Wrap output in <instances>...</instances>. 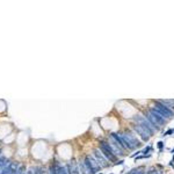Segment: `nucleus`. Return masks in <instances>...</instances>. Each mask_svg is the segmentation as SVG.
<instances>
[{
    "label": "nucleus",
    "mask_w": 174,
    "mask_h": 174,
    "mask_svg": "<svg viewBox=\"0 0 174 174\" xmlns=\"http://www.w3.org/2000/svg\"><path fill=\"white\" fill-rule=\"evenodd\" d=\"M144 116L149 120L150 122H151V124H152L153 127L156 128L157 130H159L160 127L165 125V124L168 122V120L166 119L165 116L158 111L157 108H154V107L148 108L146 111L144 113Z\"/></svg>",
    "instance_id": "f257e3e1"
},
{
    "label": "nucleus",
    "mask_w": 174,
    "mask_h": 174,
    "mask_svg": "<svg viewBox=\"0 0 174 174\" xmlns=\"http://www.w3.org/2000/svg\"><path fill=\"white\" fill-rule=\"evenodd\" d=\"M99 145H100V151H101L102 154L107 158V160H109V162L116 164V162H117V156L113 152V150H111L109 143L106 142V140H100V142H99Z\"/></svg>",
    "instance_id": "f03ea898"
},
{
    "label": "nucleus",
    "mask_w": 174,
    "mask_h": 174,
    "mask_svg": "<svg viewBox=\"0 0 174 174\" xmlns=\"http://www.w3.org/2000/svg\"><path fill=\"white\" fill-rule=\"evenodd\" d=\"M134 121H135V123L136 124H138V125H140L143 129H145L150 136H152L154 132L158 131L157 129L153 127L152 124H151V122H150L149 120L146 119L145 116H142V115H136V116H134Z\"/></svg>",
    "instance_id": "7ed1b4c3"
},
{
    "label": "nucleus",
    "mask_w": 174,
    "mask_h": 174,
    "mask_svg": "<svg viewBox=\"0 0 174 174\" xmlns=\"http://www.w3.org/2000/svg\"><path fill=\"white\" fill-rule=\"evenodd\" d=\"M84 165L86 167L87 174H96L98 171L100 170V166L98 165L96 160L93 157H91V156H86L85 157V159H84Z\"/></svg>",
    "instance_id": "20e7f679"
},
{
    "label": "nucleus",
    "mask_w": 174,
    "mask_h": 174,
    "mask_svg": "<svg viewBox=\"0 0 174 174\" xmlns=\"http://www.w3.org/2000/svg\"><path fill=\"white\" fill-rule=\"evenodd\" d=\"M154 108H157L158 111H160L167 120H170L173 117L174 111H172V109H170L167 106H165L160 100H156V101H154Z\"/></svg>",
    "instance_id": "39448f33"
},
{
    "label": "nucleus",
    "mask_w": 174,
    "mask_h": 174,
    "mask_svg": "<svg viewBox=\"0 0 174 174\" xmlns=\"http://www.w3.org/2000/svg\"><path fill=\"white\" fill-rule=\"evenodd\" d=\"M94 157H95V160L98 162V165L100 166V168H105L108 166V160H107V158L103 156L101 153L100 150H94Z\"/></svg>",
    "instance_id": "423d86ee"
},
{
    "label": "nucleus",
    "mask_w": 174,
    "mask_h": 174,
    "mask_svg": "<svg viewBox=\"0 0 174 174\" xmlns=\"http://www.w3.org/2000/svg\"><path fill=\"white\" fill-rule=\"evenodd\" d=\"M131 128L135 130V131L139 135L140 137H142V139H143V142H148V140L150 139V135L148 134V131L145 130V129H143V128L140 127V125H138V124H136V123H134L131 125Z\"/></svg>",
    "instance_id": "0eeeda50"
},
{
    "label": "nucleus",
    "mask_w": 174,
    "mask_h": 174,
    "mask_svg": "<svg viewBox=\"0 0 174 174\" xmlns=\"http://www.w3.org/2000/svg\"><path fill=\"white\" fill-rule=\"evenodd\" d=\"M66 168H68V174H80V173H79L78 165H77V162H76V160H74V159H72V160H71V162H70L68 165H66Z\"/></svg>",
    "instance_id": "6e6552de"
},
{
    "label": "nucleus",
    "mask_w": 174,
    "mask_h": 174,
    "mask_svg": "<svg viewBox=\"0 0 174 174\" xmlns=\"http://www.w3.org/2000/svg\"><path fill=\"white\" fill-rule=\"evenodd\" d=\"M19 164L17 162H9V165L5 168V172H4V174H13L15 171H17L19 170Z\"/></svg>",
    "instance_id": "1a4fd4ad"
},
{
    "label": "nucleus",
    "mask_w": 174,
    "mask_h": 174,
    "mask_svg": "<svg viewBox=\"0 0 174 174\" xmlns=\"http://www.w3.org/2000/svg\"><path fill=\"white\" fill-rule=\"evenodd\" d=\"M9 165V162L5 157H0V174H4L5 168Z\"/></svg>",
    "instance_id": "9d476101"
},
{
    "label": "nucleus",
    "mask_w": 174,
    "mask_h": 174,
    "mask_svg": "<svg viewBox=\"0 0 174 174\" xmlns=\"http://www.w3.org/2000/svg\"><path fill=\"white\" fill-rule=\"evenodd\" d=\"M57 174H68L66 166H63L58 164V166H57Z\"/></svg>",
    "instance_id": "9b49d317"
},
{
    "label": "nucleus",
    "mask_w": 174,
    "mask_h": 174,
    "mask_svg": "<svg viewBox=\"0 0 174 174\" xmlns=\"http://www.w3.org/2000/svg\"><path fill=\"white\" fill-rule=\"evenodd\" d=\"M57 166H58V164H57V162H54V164L49 167L48 174H57Z\"/></svg>",
    "instance_id": "f8f14e48"
},
{
    "label": "nucleus",
    "mask_w": 174,
    "mask_h": 174,
    "mask_svg": "<svg viewBox=\"0 0 174 174\" xmlns=\"http://www.w3.org/2000/svg\"><path fill=\"white\" fill-rule=\"evenodd\" d=\"M79 173L87 174V171H86V167H85V165H84V162H79Z\"/></svg>",
    "instance_id": "ddd939ff"
},
{
    "label": "nucleus",
    "mask_w": 174,
    "mask_h": 174,
    "mask_svg": "<svg viewBox=\"0 0 174 174\" xmlns=\"http://www.w3.org/2000/svg\"><path fill=\"white\" fill-rule=\"evenodd\" d=\"M34 171H35L34 172L35 174H43V170L41 168V167H36Z\"/></svg>",
    "instance_id": "4468645a"
},
{
    "label": "nucleus",
    "mask_w": 174,
    "mask_h": 174,
    "mask_svg": "<svg viewBox=\"0 0 174 174\" xmlns=\"http://www.w3.org/2000/svg\"><path fill=\"white\" fill-rule=\"evenodd\" d=\"M19 173H20V174H26L25 166H20V168H19Z\"/></svg>",
    "instance_id": "2eb2a0df"
},
{
    "label": "nucleus",
    "mask_w": 174,
    "mask_h": 174,
    "mask_svg": "<svg viewBox=\"0 0 174 174\" xmlns=\"http://www.w3.org/2000/svg\"><path fill=\"white\" fill-rule=\"evenodd\" d=\"M150 149H151V148H150V146H148V148H146V149H145V150H143V151H142V152H140V153H146V152H148V151H149Z\"/></svg>",
    "instance_id": "dca6fc26"
},
{
    "label": "nucleus",
    "mask_w": 174,
    "mask_h": 174,
    "mask_svg": "<svg viewBox=\"0 0 174 174\" xmlns=\"http://www.w3.org/2000/svg\"><path fill=\"white\" fill-rule=\"evenodd\" d=\"M172 132H173V130H168L167 132H165V135H164V136H168V135H171Z\"/></svg>",
    "instance_id": "f3484780"
},
{
    "label": "nucleus",
    "mask_w": 174,
    "mask_h": 174,
    "mask_svg": "<svg viewBox=\"0 0 174 174\" xmlns=\"http://www.w3.org/2000/svg\"><path fill=\"white\" fill-rule=\"evenodd\" d=\"M27 174H35L34 173V168H31V170L28 171V173H27Z\"/></svg>",
    "instance_id": "a211bd4d"
},
{
    "label": "nucleus",
    "mask_w": 174,
    "mask_h": 174,
    "mask_svg": "<svg viewBox=\"0 0 174 174\" xmlns=\"http://www.w3.org/2000/svg\"><path fill=\"white\" fill-rule=\"evenodd\" d=\"M158 148H159V149H162V142H159V143H158Z\"/></svg>",
    "instance_id": "6ab92c4d"
},
{
    "label": "nucleus",
    "mask_w": 174,
    "mask_h": 174,
    "mask_svg": "<svg viewBox=\"0 0 174 174\" xmlns=\"http://www.w3.org/2000/svg\"><path fill=\"white\" fill-rule=\"evenodd\" d=\"M137 174H145V172H144V171H143V168H142V170H140L139 172H138V173H137Z\"/></svg>",
    "instance_id": "aec40b11"
},
{
    "label": "nucleus",
    "mask_w": 174,
    "mask_h": 174,
    "mask_svg": "<svg viewBox=\"0 0 174 174\" xmlns=\"http://www.w3.org/2000/svg\"><path fill=\"white\" fill-rule=\"evenodd\" d=\"M0 153H1V151H0Z\"/></svg>",
    "instance_id": "412c9836"
},
{
    "label": "nucleus",
    "mask_w": 174,
    "mask_h": 174,
    "mask_svg": "<svg viewBox=\"0 0 174 174\" xmlns=\"http://www.w3.org/2000/svg\"><path fill=\"white\" fill-rule=\"evenodd\" d=\"M100 174H102V173H100Z\"/></svg>",
    "instance_id": "4be33fe9"
}]
</instances>
